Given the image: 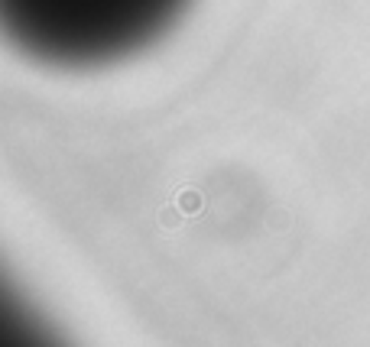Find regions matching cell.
I'll return each mask as SVG.
<instances>
[{
	"mask_svg": "<svg viewBox=\"0 0 370 347\" xmlns=\"http://www.w3.org/2000/svg\"><path fill=\"white\" fill-rule=\"evenodd\" d=\"M192 0H0L10 42L59 69H101L159 42Z\"/></svg>",
	"mask_w": 370,
	"mask_h": 347,
	"instance_id": "cell-1",
	"label": "cell"
}]
</instances>
